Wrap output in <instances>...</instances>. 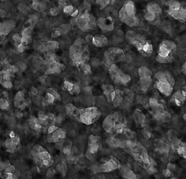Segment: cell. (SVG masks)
I'll use <instances>...</instances> for the list:
<instances>
[{
    "mask_svg": "<svg viewBox=\"0 0 186 179\" xmlns=\"http://www.w3.org/2000/svg\"><path fill=\"white\" fill-rule=\"evenodd\" d=\"M69 55L74 65L77 67L87 62L90 58V52L86 41L82 39H76L70 47Z\"/></svg>",
    "mask_w": 186,
    "mask_h": 179,
    "instance_id": "1",
    "label": "cell"
},
{
    "mask_svg": "<svg viewBox=\"0 0 186 179\" xmlns=\"http://www.w3.org/2000/svg\"><path fill=\"white\" fill-rule=\"evenodd\" d=\"M127 121L121 112L116 111L104 118L102 127L109 134H120L127 127Z\"/></svg>",
    "mask_w": 186,
    "mask_h": 179,
    "instance_id": "2",
    "label": "cell"
},
{
    "mask_svg": "<svg viewBox=\"0 0 186 179\" xmlns=\"http://www.w3.org/2000/svg\"><path fill=\"white\" fill-rule=\"evenodd\" d=\"M125 39L128 42L134 46L142 55L149 57L153 51L151 43L143 35L134 31L130 30L125 34Z\"/></svg>",
    "mask_w": 186,
    "mask_h": 179,
    "instance_id": "3",
    "label": "cell"
},
{
    "mask_svg": "<svg viewBox=\"0 0 186 179\" xmlns=\"http://www.w3.org/2000/svg\"><path fill=\"white\" fill-rule=\"evenodd\" d=\"M156 87L165 96H170L173 92L175 79L173 74L169 71H160L155 74Z\"/></svg>",
    "mask_w": 186,
    "mask_h": 179,
    "instance_id": "4",
    "label": "cell"
},
{
    "mask_svg": "<svg viewBox=\"0 0 186 179\" xmlns=\"http://www.w3.org/2000/svg\"><path fill=\"white\" fill-rule=\"evenodd\" d=\"M176 51L177 46L173 41H163L159 45L156 60L162 64L172 63L175 60Z\"/></svg>",
    "mask_w": 186,
    "mask_h": 179,
    "instance_id": "5",
    "label": "cell"
},
{
    "mask_svg": "<svg viewBox=\"0 0 186 179\" xmlns=\"http://www.w3.org/2000/svg\"><path fill=\"white\" fill-rule=\"evenodd\" d=\"M150 107L151 109V114L155 121L159 124L169 123L171 120V114L164 105L155 98L148 99Z\"/></svg>",
    "mask_w": 186,
    "mask_h": 179,
    "instance_id": "6",
    "label": "cell"
},
{
    "mask_svg": "<svg viewBox=\"0 0 186 179\" xmlns=\"http://www.w3.org/2000/svg\"><path fill=\"white\" fill-rule=\"evenodd\" d=\"M120 21L130 27L138 26L139 19L136 15V11L134 2L128 0L126 1L119 12Z\"/></svg>",
    "mask_w": 186,
    "mask_h": 179,
    "instance_id": "7",
    "label": "cell"
},
{
    "mask_svg": "<svg viewBox=\"0 0 186 179\" xmlns=\"http://www.w3.org/2000/svg\"><path fill=\"white\" fill-rule=\"evenodd\" d=\"M121 164L116 158L113 156H109L100 160L98 163L91 166L90 169L93 174L101 172L108 173L115 171L120 168Z\"/></svg>",
    "mask_w": 186,
    "mask_h": 179,
    "instance_id": "8",
    "label": "cell"
},
{
    "mask_svg": "<svg viewBox=\"0 0 186 179\" xmlns=\"http://www.w3.org/2000/svg\"><path fill=\"white\" fill-rule=\"evenodd\" d=\"M103 148L102 139L100 135L92 134L88 138V145L85 156L88 159L93 161L97 153Z\"/></svg>",
    "mask_w": 186,
    "mask_h": 179,
    "instance_id": "9",
    "label": "cell"
},
{
    "mask_svg": "<svg viewBox=\"0 0 186 179\" xmlns=\"http://www.w3.org/2000/svg\"><path fill=\"white\" fill-rule=\"evenodd\" d=\"M75 23L78 27L84 32H88L95 30L97 27V21L95 18L85 10L80 16L75 19Z\"/></svg>",
    "mask_w": 186,
    "mask_h": 179,
    "instance_id": "10",
    "label": "cell"
},
{
    "mask_svg": "<svg viewBox=\"0 0 186 179\" xmlns=\"http://www.w3.org/2000/svg\"><path fill=\"white\" fill-rule=\"evenodd\" d=\"M125 60V54L121 48L111 47L104 53V64L108 68L113 64L123 62Z\"/></svg>",
    "mask_w": 186,
    "mask_h": 179,
    "instance_id": "11",
    "label": "cell"
},
{
    "mask_svg": "<svg viewBox=\"0 0 186 179\" xmlns=\"http://www.w3.org/2000/svg\"><path fill=\"white\" fill-rule=\"evenodd\" d=\"M130 154L144 169L149 164L150 157L148 154L147 149L139 141L134 145Z\"/></svg>",
    "mask_w": 186,
    "mask_h": 179,
    "instance_id": "12",
    "label": "cell"
},
{
    "mask_svg": "<svg viewBox=\"0 0 186 179\" xmlns=\"http://www.w3.org/2000/svg\"><path fill=\"white\" fill-rule=\"evenodd\" d=\"M101 115L100 109L95 106L80 109V122L86 125H90L98 121Z\"/></svg>",
    "mask_w": 186,
    "mask_h": 179,
    "instance_id": "13",
    "label": "cell"
},
{
    "mask_svg": "<svg viewBox=\"0 0 186 179\" xmlns=\"http://www.w3.org/2000/svg\"><path fill=\"white\" fill-rule=\"evenodd\" d=\"M109 74L115 83L123 86L128 85L131 81L130 74L125 73L116 64H113L108 67Z\"/></svg>",
    "mask_w": 186,
    "mask_h": 179,
    "instance_id": "14",
    "label": "cell"
},
{
    "mask_svg": "<svg viewBox=\"0 0 186 179\" xmlns=\"http://www.w3.org/2000/svg\"><path fill=\"white\" fill-rule=\"evenodd\" d=\"M153 146L158 156L162 161H165L169 157L170 145L161 138H156L153 141Z\"/></svg>",
    "mask_w": 186,
    "mask_h": 179,
    "instance_id": "15",
    "label": "cell"
},
{
    "mask_svg": "<svg viewBox=\"0 0 186 179\" xmlns=\"http://www.w3.org/2000/svg\"><path fill=\"white\" fill-rule=\"evenodd\" d=\"M120 174L123 179H135L137 178V175L133 171L130 163L127 162L121 166L120 168Z\"/></svg>",
    "mask_w": 186,
    "mask_h": 179,
    "instance_id": "16",
    "label": "cell"
},
{
    "mask_svg": "<svg viewBox=\"0 0 186 179\" xmlns=\"http://www.w3.org/2000/svg\"><path fill=\"white\" fill-rule=\"evenodd\" d=\"M97 25L103 31H111L114 28L113 19L111 17L100 18L97 21Z\"/></svg>",
    "mask_w": 186,
    "mask_h": 179,
    "instance_id": "17",
    "label": "cell"
},
{
    "mask_svg": "<svg viewBox=\"0 0 186 179\" xmlns=\"http://www.w3.org/2000/svg\"><path fill=\"white\" fill-rule=\"evenodd\" d=\"M123 100V92L120 89L114 90L110 95V102L115 107H118L121 105Z\"/></svg>",
    "mask_w": 186,
    "mask_h": 179,
    "instance_id": "18",
    "label": "cell"
},
{
    "mask_svg": "<svg viewBox=\"0 0 186 179\" xmlns=\"http://www.w3.org/2000/svg\"><path fill=\"white\" fill-rule=\"evenodd\" d=\"M171 99L178 106H182L186 100V86L183 87L181 90H178L175 92Z\"/></svg>",
    "mask_w": 186,
    "mask_h": 179,
    "instance_id": "19",
    "label": "cell"
},
{
    "mask_svg": "<svg viewBox=\"0 0 186 179\" xmlns=\"http://www.w3.org/2000/svg\"><path fill=\"white\" fill-rule=\"evenodd\" d=\"M133 118L134 120L135 124L137 127H143L144 124H146V118L141 110L137 109L135 110L133 113Z\"/></svg>",
    "mask_w": 186,
    "mask_h": 179,
    "instance_id": "20",
    "label": "cell"
},
{
    "mask_svg": "<svg viewBox=\"0 0 186 179\" xmlns=\"http://www.w3.org/2000/svg\"><path fill=\"white\" fill-rule=\"evenodd\" d=\"M65 113L70 118L80 121V109L70 103L65 105Z\"/></svg>",
    "mask_w": 186,
    "mask_h": 179,
    "instance_id": "21",
    "label": "cell"
},
{
    "mask_svg": "<svg viewBox=\"0 0 186 179\" xmlns=\"http://www.w3.org/2000/svg\"><path fill=\"white\" fill-rule=\"evenodd\" d=\"M152 77L150 76L140 77L138 82V91L141 93H146L147 92L148 88L151 86Z\"/></svg>",
    "mask_w": 186,
    "mask_h": 179,
    "instance_id": "22",
    "label": "cell"
},
{
    "mask_svg": "<svg viewBox=\"0 0 186 179\" xmlns=\"http://www.w3.org/2000/svg\"><path fill=\"white\" fill-rule=\"evenodd\" d=\"M166 137L171 144V148L175 151L178 145L181 142V141L178 138L177 132L173 129H170L167 131Z\"/></svg>",
    "mask_w": 186,
    "mask_h": 179,
    "instance_id": "23",
    "label": "cell"
},
{
    "mask_svg": "<svg viewBox=\"0 0 186 179\" xmlns=\"http://www.w3.org/2000/svg\"><path fill=\"white\" fill-rule=\"evenodd\" d=\"M91 42L95 47H103L108 44V39L104 35L98 34L93 36Z\"/></svg>",
    "mask_w": 186,
    "mask_h": 179,
    "instance_id": "24",
    "label": "cell"
},
{
    "mask_svg": "<svg viewBox=\"0 0 186 179\" xmlns=\"http://www.w3.org/2000/svg\"><path fill=\"white\" fill-rule=\"evenodd\" d=\"M105 142L111 148L121 149L122 144V139L115 135L110 136L105 140Z\"/></svg>",
    "mask_w": 186,
    "mask_h": 179,
    "instance_id": "25",
    "label": "cell"
},
{
    "mask_svg": "<svg viewBox=\"0 0 186 179\" xmlns=\"http://www.w3.org/2000/svg\"><path fill=\"white\" fill-rule=\"evenodd\" d=\"M55 133L51 137V139L52 141L59 142L61 140L65 139L66 136V131L63 128H57L55 131Z\"/></svg>",
    "mask_w": 186,
    "mask_h": 179,
    "instance_id": "26",
    "label": "cell"
},
{
    "mask_svg": "<svg viewBox=\"0 0 186 179\" xmlns=\"http://www.w3.org/2000/svg\"><path fill=\"white\" fill-rule=\"evenodd\" d=\"M120 134H122V136L124 137V139L128 140H133V141H137L138 135L136 132L128 129L127 128H125V129Z\"/></svg>",
    "mask_w": 186,
    "mask_h": 179,
    "instance_id": "27",
    "label": "cell"
},
{
    "mask_svg": "<svg viewBox=\"0 0 186 179\" xmlns=\"http://www.w3.org/2000/svg\"><path fill=\"white\" fill-rule=\"evenodd\" d=\"M158 168V166L157 162L155 161L154 159L150 157L149 164L144 169L149 174H155V173H157Z\"/></svg>",
    "mask_w": 186,
    "mask_h": 179,
    "instance_id": "28",
    "label": "cell"
},
{
    "mask_svg": "<svg viewBox=\"0 0 186 179\" xmlns=\"http://www.w3.org/2000/svg\"><path fill=\"white\" fill-rule=\"evenodd\" d=\"M146 11L152 13L156 14L157 15H160L162 12L160 6L156 2H151L147 4Z\"/></svg>",
    "mask_w": 186,
    "mask_h": 179,
    "instance_id": "29",
    "label": "cell"
},
{
    "mask_svg": "<svg viewBox=\"0 0 186 179\" xmlns=\"http://www.w3.org/2000/svg\"><path fill=\"white\" fill-rule=\"evenodd\" d=\"M102 89L103 91V94L106 97L107 100L109 102H110V95L113 91L115 90L114 87L110 84H104L102 86Z\"/></svg>",
    "mask_w": 186,
    "mask_h": 179,
    "instance_id": "30",
    "label": "cell"
},
{
    "mask_svg": "<svg viewBox=\"0 0 186 179\" xmlns=\"http://www.w3.org/2000/svg\"><path fill=\"white\" fill-rule=\"evenodd\" d=\"M141 134L144 138L146 140H148L151 138L152 135V130L151 127H150L148 124H145L143 126V127H141Z\"/></svg>",
    "mask_w": 186,
    "mask_h": 179,
    "instance_id": "31",
    "label": "cell"
},
{
    "mask_svg": "<svg viewBox=\"0 0 186 179\" xmlns=\"http://www.w3.org/2000/svg\"><path fill=\"white\" fill-rule=\"evenodd\" d=\"M138 74L139 77L150 76L152 77V71L146 66L143 65L140 67L138 69Z\"/></svg>",
    "mask_w": 186,
    "mask_h": 179,
    "instance_id": "32",
    "label": "cell"
},
{
    "mask_svg": "<svg viewBox=\"0 0 186 179\" xmlns=\"http://www.w3.org/2000/svg\"><path fill=\"white\" fill-rule=\"evenodd\" d=\"M175 151L181 157L183 158L184 159H185L186 154V144L181 141V143L178 145V147L176 148Z\"/></svg>",
    "mask_w": 186,
    "mask_h": 179,
    "instance_id": "33",
    "label": "cell"
},
{
    "mask_svg": "<svg viewBox=\"0 0 186 179\" xmlns=\"http://www.w3.org/2000/svg\"><path fill=\"white\" fill-rule=\"evenodd\" d=\"M123 99L129 103H132L134 99V93L130 89H125L123 91Z\"/></svg>",
    "mask_w": 186,
    "mask_h": 179,
    "instance_id": "34",
    "label": "cell"
},
{
    "mask_svg": "<svg viewBox=\"0 0 186 179\" xmlns=\"http://www.w3.org/2000/svg\"><path fill=\"white\" fill-rule=\"evenodd\" d=\"M78 68L82 74L88 75L91 74V66L89 65L87 62L82 64V65L79 66Z\"/></svg>",
    "mask_w": 186,
    "mask_h": 179,
    "instance_id": "35",
    "label": "cell"
},
{
    "mask_svg": "<svg viewBox=\"0 0 186 179\" xmlns=\"http://www.w3.org/2000/svg\"><path fill=\"white\" fill-rule=\"evenodd\" d=\"M139 102L141 104V105L143 106L145 108H148L150 107V105H149V102L148 100H147V99L144 97H140L139 99Z\"/></svg>",
    "mask_w": 186,
    "mask_h": 179,
    "instance_id": "36",
    "label": "cell"
},
{
    "mask_svg": "<svg viewBox=\"0 0 186 179\" xmlns=\"http://www.w3.org/2000/svg\"><path fill=\"white\" fill-rule=\"evenodd\" d=\"M163 174L165 178H170L171 176H173V171H170L168 168H166L163 171Z\"/></svg>",
    "mask_w": 186,
    "mask_h": 179,
    "instance_id": "37",
    "label": "cell"
},
{
    "mask_svg": "<svg viewBox=\"0 0 186 179\" xmlns=\"http://www.w3.org/2000/svg\"><path fill=\"white\" fill-rule=\"evenodd\" d=\"M72 150V147H71V146H69V145L65 146L63 149V153H65L66 156H69L70 154H71Z\"/></svg>",
    "mask_w": 186,
    "mask_h": 179,
    "instance_id": "38",
    "label": "cell"
},
{
    "mask_svg": "<svg viewBox=\"0 0 186 179\" xmlns=\"http://www.w3.org/2000/svg\"><path fill=\"white\" fill-rule=\"evenodd\" d=\"M84 91L85 93H86L87 94H90L92 93V88L90 87H87L84 88Z\"/></svg>",
    "mask_w": 186,
    "mask_h": 179,
    "instance_id": "39",
    "label": "cell"
},
{
    "mask_svg": "<svg viewBox=\"0 0 186 179\" xmlns=\"http://www.w3.org/2000/svg\"><path fill=\"white\" fill-rule=\"evenodd\" d=\"M73 7L72 6H67L65 8V12L66 13H68V12H70V11H72L73 10Z\"/></svg>",
    "mask_w": 186,
    "mask_h": 179,
    "instance_id": "40",
    "label": "cell"
},
{
    "mask_svg": "<svg viewBox=\"0 0 186 179\" xmlns=\"http://www.w3.org/2000/svg\"><path fill=\"white\" fill-rule=\"evenodd\" d=\"M181 71H182L183 74L184 75L186 74V62H184L183 65L182 66V69H181Z\"/></svg>",
    "mask_w": 186,
    "mask_h": 179,
    "instance_id": "41",
    "label": "cell"
},
{
    "mask_svg": "<svg viewBox=\"0 0 186 179\" xmlns=\"http://www.w3.org/2000/svg\"><path fill=\"white\" fill-rule=\"evenodd\" d=\"M92 37H93V36H91V35H88V36H87L86 37L87 41H88V42L92 41Z\"/></svg>",
    "mask_w": 186,
    "mask_h": 179,
    "instance_id": "42",
    "label": "cell"
},
{
    "mask_svg": "<svg viewBox=\"0 0 186 179\" xmlns=\"http://www.w3.org/2000/svg\"><path fill=\"white\" fill-rule=\"evenodd\" d=\"M183 119H184V121H186V114H183Z\"/></svg>",
    "mask_w": 186,
    "mask_h": 179,
    "instance_id": "43",
    "label": "cell"
}]
</instances>
